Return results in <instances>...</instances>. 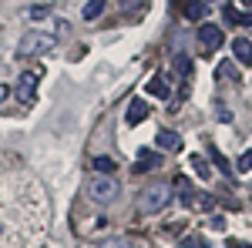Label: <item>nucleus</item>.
<instances>
[{"mask_svg":"<svg viewBox=\"0 0 252 248\" xmlns=\"http://www.w3.org/2000/svg\"><path fill=\"white\" fill-rule=\"evenodd\" d=\"M115 158H104V154H101V158H94V171L97 174H115Z\"/></svg>","mask_w":252,"mask_h":248,"instance_id":"nucleus-15","label":"nucleus"},{"mask_svg":"<svg viewBox=\"0 0 252 248\" xmlns=\"http://www.w3.org/2000/svg\"><path fill=\"white\" fill-rule=\"evenodd\" d=\"M155 144L161 148V151H182V134H178V131H168V128H161V131L155 134Z\"/></svg>","mask_w":252,"mask_h":248,"instance_id":"nucleus-7","label":"nucleus"},{"mask_svg":"<svg viewBox=\"0 0 252 248\" xmlns=\"http://www.w3.org/2000/svg\"><path fill=\"white\" fill-rule=\"evenodd\" d=\"M222 17H225V24H239V20H242V14H239L235 7H222Z\"/></svg>","mask_w":252,"mask_h":248,"instance_id":"nucleus-18","label":"nucleus"},{"mask_svg":"<svg viewBox=\"0 0 252 248\" xmlns=\"http://www.w3.org/2000/svg\"><path fill=\"white\" fill-rule=\"evenodd\" d=\"M148 111H152V108H148V101H145V97H135V101H131V104H128V124H141V121H145V117H148Z\"/></svg>","mask_w":252,"mask_h":248,"instance_id":"nucleus-8","label":"nucleus"},{"mask_svg":"<svg viewBox=\"0 0 252 248\" xmlns=\"http://www.w3.org/2000/svg\"><path fill=\"white\" fill-rule=\"evenodd\" d=\"M219 71H222V77H232V81L239 77V74H235V64H232V60H225V64H219Z\"/></svg>","mask_w":252,"mask_h":248,"instance_id":"nucleus-21","label":"nucleus"},{"mask_svg":"<svg viewBox=\"0 0 252 248\" xmlns=\"http://www.w3.org/2000/svg\"><path fill=\"white\" fill-rule=\"evenodd\" d=\"M219 117H222V121H225V124H229V121H232V111H229V108H225V104H219Z\"/></svg>","mask_w":252,"mask_h":248,"instance_id":"nucleus-25","label":"nucleus"},{"mask_svg":"<svg viewBox=\"0 0 252 248\" xmlns=\"http://www.w3.org/2000/svg\"><path fill=\"white\" fill-rule=\"evenodd\" d=\"M189 165H192V171L198 174V178H212V174H209V165H205V158L192 154V158H189Z\"/></svg>","mask_w":252,"mask_h":248,"instance_id":"nucleus-16","label":"nucleus"},{"mask_svg":"<svg viewBox=\"0 0 252 248\" xmlns=\"http://www.w3.org/2000/svg\"><path fill=\"white\" fill-rule=\"evenodd\" d=\"M27 17H34V20L47 17V7H31V10H27Z\"/></svg>","mask_w":252,"mask_h":248,"instance_id":"nucleus-24","label":"nucleus"},{"mask_svg":"<svg viewBox=\"0 0 252 248\" xmlns=\"http://www.w3.org/2000/svg\"><path fill=\"white\" fill-rule=\"evenodd\" d=\"M104 7H108V0H88L84 10H81V17L84 20H97L101 14H104Z\"/></svg>","mask_w":252,"mask_h":248,"instance_id":"nucleus-13","label":"nucleus"},{"mask_svg":"<svg viewBox=\"0 0 252 248\" xmlns=\"http://www.w3.org/2000/svg\"><path fill=\"white\" fill-rule=\"evenodd\" d=\"M225 248H252V245H246V242H229Z\"/></svg>","mask_w":252,"mask_h":248,"instance_id":"nucleus-28","label":"nucleus"},{"mask_svg":"<svg viewBox=\"0 0 252 248\" xmlns=\"http://www.w3.org/2000/svg\"><path fill=\"white\" fill-rule=\"evenodd\" d=\"M54 34H44V30H31V34H24V40H20L17 54L20 57H44V54H51L54 51Z\"/></svg>","mask_w":252,"mask_h":248,"instance_id":"nucleus-2","label":"nucleus"},{"mask_svg":"<svg viewBox=\"0 0 252 248\" xmlns=\"http://www.w3.org/2000/svg\"><path fill=\"white\" fill-rule=\"evenodd\" d=\"M141 0H121V10H135Z\"/></svg>","mask_w":252,"mask_h":248,"instance_id":"nucleus-27","label":"nucleus"},{"mask_svg":"<svg viewBox=\"0 0 252 248\" xmlns=\"http://www.w3.org/2000/svg\"><path fill=\"white\" fill-rule=\"evenodd\" d=\"M192 67H195V64H192L189 54H175V57H172V71L178 77H189V74H192Z\"/></svg>","mask_w":252,"mask_h":248,"instance_id":"nucleus-12","label":"nucleus"},{"mask_svg":"<svg viewBox=\"0 0 252 248\" xmlns=\"http://www.w3.org/2000/svg\"><path fill=\"white\" fill-rule=\"evenodd\" d=\"M182 248H202L198 235H185V238H182Z\"/></svg>","mask_w":252,"mask_h":248,"instance_id":"nucleus-22","label":"nucleus"},{"mask_svg":"<svg viewBox=\"0 0 252 248\" xmlns=\"http://www.w3.org/2000/svg\"><path fill=\"white\" fill-rule=\"evenodd\" d=\"M175 185H178V198H182V205H192V201H195V188L189 185V178H185V174H175Z\"/></svg>","mask_w":252,"mask_h":248,"instance_id":"nucleus-11","label":"nucleus"},{"mask_svg":"<svg viewBox=\"0 0 252 248\" xmlns=\"http://www.w3.org/2000/svg\"><path fill=\"white\" fill-rule=\"evenodd\" d=\"M40 77H44V67H31V71H24V74H20L17 87H14V97H17L20 104H31V101L37 97Z\"/></svg>","mask_w":252,"mask_h":248,"instance_id":"nucleus-4","label":"nucleus"},{"mask_svg":"<svg viewBox=\"0 0 252 248\" xmlns=\"http://www.w3.org/2000/svg\"><path fill=\"white\" fill-rule=\"evenodd\" d=\"M155 168H161V151H148V148H141L135 158V165H131V171L135 174H148L155 171Z\"/></svg>","mask_w":252,"mask_h":248,"instance_id":"nucleus-5","label":"nucleus"},{"mask_svg":"<svg viewBox=\"0 0 252 248\" xmlns=\"http://www.w3.org/2000/svg\"><path fill=\"white\" fill-rule=\"evenodd\" d=\"M104 248H131V242H125V238H111V242H104Z\"/></svg>","mask_w":252,"mask_h":248,"instance_id":"nucleus-23","label":"nucleus"},{"mask_svg":"<svg viewBox=\"0 0 252 248\" xmlns=\"http://www.w3.org/2000/svg\"><path fill=\"white\" fill-rule=\"evenodd\" d=\"M118 191H121V185H118V178H111V174H97V178H91V185H88V194H91V201H97V205H111L118 198Z\"/></svg>","mask_w":252,"mask_h":248,"instance_id":"nucleus-3","label":"nucleus"},{"mask_svg":"<svg viewBox=\"0 0 252 248\" xmlns=\"http://www.w3.org/2000/svg\"><path fill=\"white\" fill-rule=\"evenodd\" d=\"M205 3H209V0H205Z\"/></svg>","mask_w":252,"mask_h":248,"instance_id":"nucleus-30","label":"nucleus"},{"mask_svg":"<svg viewBox=\"0 0 252 248\" xmlns=\"http://www.w3.org/2000/svg\"><path fill=\"white\" fill-rule=\"evenodd\" d=\"M252 168V151H242L239 154V171H249Z\"/></svg>","mask_w":252,"mask_h":248,"instance_id":"nucleus-20","label":"nucleus"},{"mask_svg":"<svg viewBox=\"0 0 252 248\" xmlns=\"http://www.w3.org/2000/svg\"><path fill=\"white\" fill-rule=\"evenodd\" d=\"M232 54H235V60L249 64V60H252V40L249 37H235L232 40Z\"/></svg>","mask_w":252,"mask_h":248,"instance_id":"nucleus-9","label":"nucleus"},{"mask_svg":"<svg viewBox=\"0 0 252 248\" xmlns=\"http://www.w3.org/2000/svg\"><path fill=\"white\" fill-rule=\"evenodd\" d=\"M198 40L212 51V47H222V44H225V34H222V27H215V24H202V27H198Z\"/></svg>","mask_w":252,"mask_h":248,"instance_id":"nucleus-6","label":"nucleus"},{"mask_svg":"<svg viewBox=\"0 0 252 248\" xmlns=\"http://www.w3.org/2000/svg\"><path fill=\"white\" fill-rule=\"evenodd\" d=\"M209 158H212V165H215V168H219V171H222V174H225V178L232 174V165L225 161V154H222V151H212V154H209Z\"/></svg>","mask_w":252,"mask_h":248,"instance_id":"nucleus-17","label":"nucleus"},{"mask_svg":"<svg viewBox=\"0 0 252 248\" xmlns=\"http://www.w3.org/2000/svg\"><path fill=\"white\" fill-rule=\"evenodd\" d=\"M0 231H3V228H0Z\"/></svg>","mask_w":252,"mask_h":248,"instance_id":"nucleus-31","label":"nucleus"},{"mask_svg":"<svg viewBox=\"0 0 252 248\" xmlns=\"http://www.w3.org/2000/svg\"><path fill=\"white\" fill-rule=\"evenodd\" d=\"M212 228H215V231L225 228V218H222V215H212Z\"/></svg>","mask_w":252,"mask_h":248,"instance_id":"nucleus-26","label":"nucleus"},{"mask_svg":"<svg viewBox=\"0 0 252 248\" xmlns=\"http://www.w3.org/2000/svg\"><path fill=\"white\" fill-rule=\"evenodd\" d=\"M148 94H152V97H161V101H165V97L172 94V87H168V81H165L161 74H155L152 81H148Z\"/></svg>","mask_w":252,"mask_h":248,"instance_id":"nucleus-10","label":"nucleus"},{"mask_svg":"<svg viewBox=\"0 0 252 248\" xmlns=\"http://www.w3.org/2000/svg\"><path fill=\"white\" fill-rule=\"evenodd\" d=\"M195 201H198V208H202V211H212L215 208V198H209V194H198Z\"/></svg>","mask_w":252,"mask_h":248,"instance_id":"nucleus-19","label":"nucleus"},{"mask_svg":"<svg viewBox=\"0 0 252 248\" xmlns=\"http://www.w3.org/2000/svg\"><path fill=\"white\" fill-rule=\"evenodd\" d=\"M172 194H175L172 181H168V178H158V181H152L148 188L138 194V211H141V215H155V211L168 208V205H172Z\"/></svg>","mask_w":252,"mask_h":248,"instance_id":"nucleus-1","label":"nucleus"},{"mask_svg":"<svg viewBox=\"0 0 252 248\" xmlns=\"http://www.w3.org/2000/svg\"><path fill=\"white\" fill-rule=\"evenodd\" d=\"M185 17L189 20H202L205 17V0H189V3H185Z\"/></svg>","mask_w":252,"mask_h":248,"instance_id":"nucleus-14","label":"nucleus"},{"mask_svg":"<svg viewBox=\"0 0 252 248\" xmlns=\"http://www.w3.org/2000/svg\"><path fill=\"white\" fill-rule=\"evenodd\" d=\"M242 24H249V27H252V7H249V14L242 17Z\"/></svg>","mask_w":252,"mask_h":248,"instance_id":"nucleus-29","label":"nucleus"}]
</instances>
